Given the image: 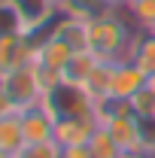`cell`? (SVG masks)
<instances>
[{
	"label": "cell",
	"mask_w": 155,
	"mask_h": 158,
	"mask_svg": "<svg viewBox=\"0 0 155 158\" xmlns=\"http://www.w3.org/2000/svg\"><path fill=\"white\" fill-rule=\"evenodd\" d=\"M88 149L94 152V158H119V152H122V149H119V143L113 140V134H110L103 125H100L94 134H91V140H88Z\"/></svg>",
	"instance_id": "18"
},
{
	"label": "cell",
	"mask_w": 155,
	"mask_h": 158,
	"mask_svg": "<svg viewBox=\"0 0 155 158\" xmlns=\"http://www.w3.org/2000/svg\"><path fill=\"white\" fill-rule=\"evenodd\" d=\"M34 52H37V37H27V34L0 37V76L15 67L34 64Z\"/></svg>",
	"instance_id": "7"
},
{
	"label": "cell",
	"mask_w": 155,
	"mask_h": 158,
	"mask_svg": "<svg viewBox=\"0 0 155 158\" xmlns=\"http://www.w3.org/2000/svg\"><path fill=\"white\" fill-rule=\"evenodd\" d=\"M110 73H113V61H97V67L91 70V76L85 79L82 91L91 98V103H94L97 98H107V94H110Z\"/></svg>",
	"instance_id": "16"
},
{
	"label": "cell",
	"mask_w": 155,
	"mask_h": 158,
	"mask_svg": "<svg viewBox=\"0 0 155 158\" xmlns=\"http://www.w3.org/2000/svg\"><path fill=\"white\" fill-rule=\"evenodd\" d=\"M131 61H134L140 70L155 73V31H140V34L134 37V52H131Z\"/></svg>",
	"instance_id": "14"
},
{
	"label": "cell",
	"mask_w": 155,
	"mask_h": 158,
	"mask_svg": "<svg viewBox=\"0 0 155 158\" xmlns=\"http://www.w3.org/2000/svg\"><path fill=\"white\" fill-rule=\"evenodd\" d=\"M146 79H149V73L140 70L134 61H113L110 94L113 98H122V100H131L140 88H146Z\"/></svg>",
	"instance_id": "8"
},
{
	"label": "cell",
	"mask_w": 155,
	"mask_h": 158,
	"mask_svg": "<svg viewBox=\"0 0 155 158\" xmlns=\"http://www.w3.org/2000/svg\"><path fill=\"white\" fill-rule=\"evenodd\" d=\"M0 158H12V155H6V152H0Z\"/></svg>",
	"instance_id": "26"
},
{
	"label": "cell",
	"mask_w": 155,
	"mask_h": 158,
	"mask_svg": "<svg viewBox=\"0 0 155 158\" xmlns=\"http://www.w3.org/2000/svg\"><path fill=\"white\" fill-rule=\"evenodd\" d=\"M146 85H149V88L155 91V73H149V79H146Z\"/></svg>",
	"instance_id": "25"
},
{
	"label": "cell",
	"mask_w": 155,
	"mask_h": 158,
	"mask_svg": "<svg viewBox=\"0 0 155 158\" xmlns=\"http://www.w3.org/2000/svg\"><path fill=\"white\" fill-rule=\"evenodd\" d=\"M55 3H58V9H61V3H64V0H55Z\"/></svg>",
	"instance_id": "27"
},
{
	"label": "cell",
	"mask_w": 155,
	"mask_h": 158,
	"mask_svg": "<svg viewBox=\"0 0 155 158\" xmlns=\"http://www.w3.org/2000/svg\"><path fill=\"white\" fill-rule=\"evenodd\" d=\"M12 158H19V155H12Z\"/></svg>",
	"instance_id": "28"
},
{
	"label": "cell",
	"mask_w": 155,
	"mask_h": 158,
	"mask_svg": "<svg viewBox=\"0 0 155 158\" xmlns=\"http://www.w3.org/2000/svg\"><path fill=\"white\" fill-rule=\"evenodd\" d=\"M97 128H100V122H97L94 113H88V116H70V118H55V137L52 140L58 143L61 149H67V146H85Z\"/></svg>",
	"instance_id": "6"
},
{
	"label": "cell",
	"mask_w": 155,
	"mask_h": 158,
	"mask_svg": "<svg viewBox=\"0 0 155 158\" xmlns=\"http://www.w3.org/2000/svg\"><path fill=\"white\" fill-rule=\"evenodd\" d=\"M131 113L137 118H155V91L146 85L131 98Z\"/></svg>",
	"instance_id": "19"
},
{
	"label": "cell",
	"mask_w": 155,
	"mask_h": 158,
	"mask_svg": "<svg viewBox=\"0 0 155 158\" xmlns=\"http://www.w3.org/2000/svg\"><path fill=\"white\" fill-rule=\"evenodd\" d=\"M19 158H61V146L55 140H46V143H31L19 152Z\"/></svg>",
	"instance_id": "21"
},
{
	"label": "cell",
	"mask_w": 155,
	"mask_h": 158,
	"mask_svg": "<svg viewBox=\"0 0 155 158\" xmlns=\"http://www.w3.org/2000/svg\"><path fill=\"white\" fill-rule=\"evenodd\" d=\"M94 116H97L100 125H110L113 118L134 116V113H131V100H122V98L107 94V98H97V100H94Z\"/></svg>",
	"instance_id": "17"
},
{
	"label": "cell",
	"mask_w": 155,
	"mask_h": 158,
	"mask_svg": "<svg viewBox=\"0 0 155 158\" xmlns=\"http://www.w3.org/2000/svg\"><path fill=\"white\" fill-rule=\"evenodd\" d=\"M61 158H94V152L88 149V143L85 146H67V149H61Z\"/></svg>",
	"instance_id": "23"
},
{
	"label": "cell",
	"mask_w": 155,
	"mask_h": 158,
	"mask_svg": "<svg viewBox=\"0 0 155 158\" xmlns=\"http://www.w3.org/2000/svg\"><path fill=\"white\" fill-rule=\"evenodd\" d=\"M88 31H91V21L58 12V19L52 21V27L46 34H55L58 40H64L73 52H88Z\"/></svg>",
	"instance_id": "10"
},
{
	"label": "cell",
	"mask_w": 155,
	"mask_h": 158,
	"mask_svg": "<svg viewBox=\"0 0 155 158\" xmlns=\"http://www.w3.org/2000/svg\"><path fill=\"white\" fill-rule=\"evenodd\" d=\"M73 55H76V52H73L64 40H58L55 34H43V37H37L34 67H37V73H40V79H43V88H46V91H49L52 85L64 82L61 73H64V67L70 64Z\"/></svg>",
	"instance_id": "3"
},
{
	"label": "cell",
	"mask_w": 155,
	"mask_h": 158,
	"mask_svg": "<svg viewBox=\"0 0 155 158\" xmlns=\"http://www.w3.org/2000/svg\"><path fill=\"white\" fill-rule=\"evenodd\" d=\"M21 134H24V143L31 146V143H46V140L55 137V116L37 103V106H31V110H21Z\"/></svg>",
	"instance_id": "9"
},
{
	"label": "cell",
	"mask_w": 155,
	"mask_h": 158,
	"mask_svg": "<svg viewBox=\"0 0 155 158\" xmlns=\"http://www.w3.org/2000/svg\"><path fill=\"white\" fill-rule=\"evenodd\" d=\"M15 6L21 19V31L27 37H40V31L46 34L52 27V21L58 19V3L55 0H9Z\"/></svg>",
	"instance_id": "5"
},
{
	"label": "cell",
	"mask_w": 155,
	"mask_h": 158,
	"mask_svg": "<svg viewBox=\"0 0 155 158\" xmlns=\"http://www.w3.org/2000/svg\"><path fill=\"white\" fill-rule=\"evenodd\" d=\"M113 140L119 143V149H140V118L137 116H122V118H113L110 125H103Z\"/></svg>",
	"instance_id": "12"
},
{
	"label": "cell",
	"mask_w": 155,
	"mask_h": 158,
	"mask_svg": "<svg viewBox=\"0 0 155 158\" xmlns=\"http://www.w3.org/2000/svg\"><path fill=\"white\" fill-rule=\"evenodd\" d=\"M122 9L137 31H155V0H128Z\"/></svg>",
	"instance_id": "15"
},
{
	"label": "cell",
	"mask_w": 155,
	"mask_h": 158,
	"mask_svg": "<svg viewBox=\"0 0 155 158\" xmlns=\"http://www.w3.org/2000/svg\"><path fill=\"white\" fill-rule=\"evenodd\" d=\"M43 106L55 118H70V116H88V113H94L91 98H88L79 85H70V82L52 85V88L43 94Z\"/></svg>",
	"instance_id": "4"
},
{
	"label": "cell",
	"mask_w": 155,
	"mask_h": 158,
	"mask_svg": "<svg viewBox=\"0 0 155 158\" xmlns=\"http://www.w3.org/2000/svg\"><path fill=\"white\" fill-rule=\"evenodd\" d=\"M97 61L100 58H94L91 52H76L73 58H70V64L64 67V73H61V79L64 82H70V85H85V79L91 76V70L97 67Z\"/></svg>",
	"instance_id": "13"
},
{
	"label": "cell",
	"mask_w": 155,
	"mask_h": 158,
	"mask_svg": "<svg viewBox=\"0 0 155 158\" xmlns=\"http://www.w3.org/2000/svg\"><path fill=\"white\" fill-rule=\"evenodd\" d=\"M0 88H3V94L9 98L12 110H19V113L43 103V94H46L43 79H40L34 64H24V67H15V70L3 73V76H0Z\"/></svg>",
	"instance_id": "2"
},
{
	"label": "cell",
	"mask_w": 155,
	"mask_h": 158,
	"mask_svg": "<svg viewBox=\"0 0 155 158\" xmlns=\"http://www.w3.org/2000/svg\"><path fill=\"white\" fill-rule=\"evenodd\" d=\"M24 146H27V143H24V134H21V116H19V110L0 116V152L19 155Z\"/></svg>",
	"instance_id": "11"
},
{
	"label": "cell",
	"mask_w": 155,
	"mask_h": 158,
	"mask_svg": "<svg viewBox=\"0 0 155 158\" xmlns=\"http://www.w3.org/2000/svg\"><path fill=\"white\" fill-rule=\"evenodd\" d=\"M140 149L155 155V118H140Z\"/></svg>",
	"instance_id": "22"
},
{
	"label": "cell",
	"mask_w": 155,
	"mask_h": 158,
	"mask_svg": "<svg viewBox=\"0 0 155 158\" xmlns=\"http://www.w3.org/2000/svg\"><path fill=\"white\" fill-rule=\"evenodd\" d=\"M119 158H155V155L143 152V149H125V152H119Z\"/></svg>",
	"instance_id": "24"
},
{
	"label": "cell",
	"mask_w": 155,
	"mask_h": 158,
	"mask_svg": "<svg viewBox=\"0 0 155 158\" xmlns=\"http://www.w3.org/2000/svg\"><path fill=\"white\" fill-rule=\"evenodd\" d=\"M134 24L125 19V9H113L91 21L88 31V52L100 61H131L134 52Z\"/></svg>",
	"instance_id": "1"
},
{
	"label": "cell",
	"mask_w": 155,
	"mask_h": 158,
	"mask_svg": "<svg viewBox=\"0 0 155 158\" xmlns=\"http://www.w3.org/2000/svg\"><path fill=\"white\" fill-rule=\"evenodd\" d=\"M9 34H24L21 31V19L9 0H0V37H9Z\"/></svg>",
	"instance_id": "20"
}]
</instances>
